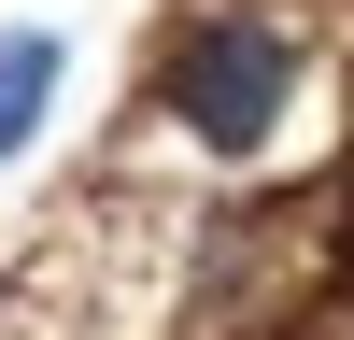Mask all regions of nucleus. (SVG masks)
Instances as JSON below:
<instances>
[{
    "label": "nucleus",
    "mask_w": 354,
    "mask_h": 340,
    "mask_svg": "<svg viewBox=\"0 0 354 340\" xmlns=\"http://www.w3.org/2000/svg\"><path fill=\"white\" fill-rule=\"evenodd\" d=\"M283 100H298V43H283L270 15H198L185 43H170V113H185L213 156H270Z\"/></svg>",
    "instance_id": "obj_1"
},
{
    "label": "nucleus",
    "mask_w": 354,
    "mask_h": 340,
    "mask_svg": "<svg viewBox=\"0 0 354 340\" xmlns=\"http://www.w3.org/2000/svg\"><path fill=\"white\" fill-rule=\"evenodd\" d=\"M57 85H71V43L57 28H0V156H28V128L57 113Z\"/></svg>",
    "instance_id": "obj_2"
},
{
    "label": "nucleus",
    "mask_w": 354,
    "mask_h": 340,
    "mask_svg": "<svg viewBox=\"0 0 354 340\" xmlns=\"http://www.w3.org/2000/svg\"><path fill=\"white\" fill-rule=\"evenodd\" d=\"M340 270H354V241H340Z\"/></svg>",
    "instance_id": "obj_3"
}]
</instances>
